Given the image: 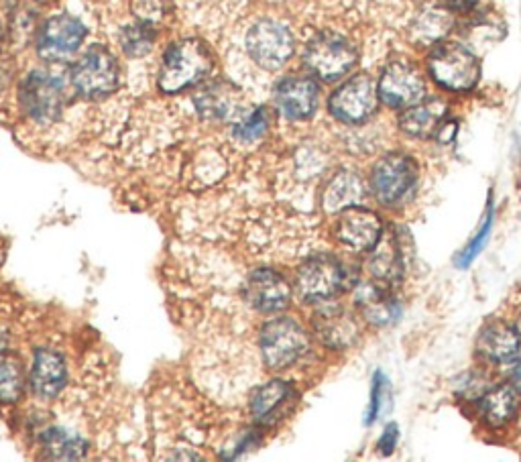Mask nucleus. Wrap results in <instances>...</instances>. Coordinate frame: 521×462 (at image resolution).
Returning <instances> with one entry per match:
<instances>
[{
  "label": "nucleus",
  "mask_w": 521,
  "mask_h": 462,
  "mask_svg": "<svg viewBox=\"0 0 521 462\" xmlns=\"http://www.w3.org/2000/svg\"><path fill=\"white\" fill-rule=\"evenodd\" d=\"M212 53L206 43L198 39H184L173 43L165 55L159 70V88L165 94H178L198 82H202L212 70Z\"/></svg>",
  "instance_id": "nucleus-1"
},
{
  "label": "nucleus",
  "mask_w": 521,
  "mask_h": 462,
  "mask_svg": "<svg viewBox=\"0 0 521 462\" xmlns=\"http://www.w3.org/2000/svg\"><path fill=\"white\" fill-rule=\"evenodd\" d=\"M359 60L357 47L338 33H320L316 35L306 51L304 64L320 80L334 82L349 74Z\"/></svg>",
  "instance_id": "nucleus-2"
},
{
  "label": "nucleus",
  "mask_w": 521,
  "mask_h": 462,
  "mask_svg": "<svg viewBox=\"0 0 521 462\" xmlns=\"http://www.w3.org/2000/svg\"><path fill=\"white\" fill-rule=\"evenodd\" d=\"M119 80V64L114 60V55L104 47L88 49L72 70L74 90L88 100L110 96L119 88Z\"/></svg>",
  "instance_id": "nucleus-3"
},
{
  "label": "nucleus",
  "mask_w": 521,
  "mask_h": 462,
  "mask_svg": "<svg viewBox=\"0 0 521 462\" xmlns=\"http://www.w3.org/2000/svg\"><path fill=\"white\" fill-rule=\"evenodd\" d=\"M428 66L432 78L452 92H467L479 80L477 57L458 43L436 45Z\"/></svg>",
  "instance_id": "nucleus-4"
},
{
  "label": "nucleus",
  "mask_w": 521,
  "mask_h": 462,
  "mask_svg": "<svg viewBox=\"0 0 521 462\" xmlns=\"http://www.w3.org/2000/svg\"><path fill=\"white\" fill-rule=\"evenodd\" d=\"M308 349L304 328L292 318H275L261 330V353L271 369L292 367Z\"/></svg>",
  "instance_id": "nucleus-5"
},
{
  "label": "nucleus",
  "mask_w": 521,
  "mask_h": 462,
  "mask_svg": "<svg viewBox=\"0 0 521 462\" xmlns=\"http://www.w3.org/2000/svg\"><path fill=\"white\" fill-rule=\"evenodd\" d=\"M247 49L263 70H279L294 53V37L279 21L261 19L247 33Z\"/></svg>",
  "instance_id": "nucleus-6"
},
{
  "label": "nucleus",
  "mask_w": 521,
  "mask_h": 462,
  "mask_svg": "<svg viewBox=\"0 0 521 462\" xmlns=\"http://www.w3.org/2000/svg\"><path fill=\"white\" fill-rule=\"evenodd\" d=\"M298 292L306 302H324L340 294L349 285L344 265L328 255L308 259L298 271Z\"/></svg>",
  "instance_id": "nucleus-7"
},
{
  "label": "nucleus",
  "mask_w": 521,
  "mask_h": 462,
  "mask_svg": "<svg viewBox=\"0 0 521 462\" xmlns=\"http://www.w3.org/2000/svg\"><path fill=\"white\" fill-rule=\"evenodd\" d=\"M21 102L33 121L53 123L60 119L66 104L64 84L45 72H33L21 88Z\"/></svg>",
  "instance_id": "nucleus-8"
},
{
  "label": "nucleus",
  "mask_w": 521,
  "mask_h": 462,
  "mask_svg": "<svg viewBox=\"0 0 521 462\" xmlns=\"http://www.w3.org/2000/svg\"><path fill=\"white\" fill-rule=\"evenodd\" d=\"M416 176L418 167L412 157L397 153L387 155L373 169V194L381 204H395L414 188Z\"/></svg>",
  "instance_id": "nucleus-9"
},
{
  "label": "nucleus",
  "mask_w": 521,
  "mask_h": 462,
  "mask_svg": "<svg viewBox=\"0 0 521 462\" xmlns=\"http://www.w3.org/2000/svg\"><path fill=\"white\" fill-rule=\"evenodd\" d=\"M377 108V90L369 76H355L344 82L330 98V112L342 123L367 121Z\"/></svg>",
  "instance_id": "nucleus-10"
},
{
  "label": "nucleus",
  "mask_w": 521,
  "mask_h": 462,
  "mask_svg": "<svg viewBox=\"0 0 521 462\" xmlns=\"http://www.w3.org/2000/svg\"><path fill=\"white\" fill-rule=\"evenodd\" d=\"M86 39V27L72 15L51 17L39 35V55L47 62H62L78 51Z\"/></svg>",
  "instance_id": "nucleus-11"
},
{
  "label": "nucleus",
  "mask_w": 521,
  "mask_h": 462,
  "mask_svg": "<svg viewBox=\"0 0 521 462\" xmlns=\"http://www.w3.org/2000/svg\"><path fill=\"white\" fill-rule=\"evenodd\" d=\"M424 92L426 84L420 70L405 62L389 64L379 82V96L391 108H410L422 102Z\"/></svg>",
  "instance_id": "nucleus-12"
},
{
  "label": "nucleus",
  "mask_w": 521,
  "mask_h": 462,
  "mask_svg": "<svg viewBox=\"0 0 521 462\" xmlns=\"http://www.w3.org/2000/svg\"><path fill=\"white\" fill-rule=\"evenodd\" d=\"M383 233V224L379 220V216L367 208H359V206H351L340 212L336 226H334V235L336 239L351 247L355 251H369L375 249L379 245Z\"/></svg>",
  "instance_id": "nucleus-13"
},
{
  "label": "nucleus",
  "mask_w": 521,
  "mask_h": 462,
  "mask_svg": "<svg viewBox=\"0 0 521 462\" xmlns=\"http://www.w3.org/2000/svg\"><path fill=\"white\" fill-rule=\"evenodd\" d=\"M320 90L312 78L289 76L275 86V104L283 117L292 121L310 119L318 108Z\"/></svg>",
  "instance_id": "nucleus-14"
},
{
  "label": "nucleus",
  "mask_w": 521,
  "mask_h": 462,
  "mask_svg": "<svg viewBox=\"0 0 521 462\" xmlns=\"http://www.w3.org/2000/svg\"><path fill=\"white\" fill-rule=\"evenodd\" d=\"M245 294L249 304L263 314L281 312L289 304V285L273 269H257L249 275Z\"/></svg>",
  "instance_id": "nucleus-15"
},
{
  "label": "nucleus",
  "mask_w": 521,
  "mask_h": 462,
  "mask_svg": "<svg viewBox=\"0 0 521 462\" xmlns=\"http://www.w3.org/2000/svg\"><path fill=\"white\" fill-rule=\"evenodd\" d=\"M68 381V369L64 357L55 351L41 349L35 355L31 369V387L43 399H53L62 393Z\"/></svg>",
  "instance_id": "nucleus-16"
},
{
  "label": "nucleus",
  "mask_w": 521,
  "mask_h": 462,
  "mask_svg": "<svg viewBox=\"0 0 521 462\" xmlns=\"http://www.w3.org/2000/svg\"><path fill=\"white\" fill-rule=\"evenodd\" d=\"M314 328L320 340L330 349H344L359 338L357 320L342 308H322L314 318Z\"/></svg>",
  "instance_id": "nucleus-17"
},
{
  "label": "nucleus",
  "mask_w": 521,
  "mask_h": 462,
  "mask_svg": "<svg viewBox=\"0 0 521 462\" xmlns=\"http://www.w3.org/2000/svg\"><path fill=\"white\" fill-rule=\"evenodd\" d=\"M194 102H196L202 117L214 119V121L235 119L239 110H241L239 92L226 82L208 84L204 90H200L196 94Z\"/></svg>",
  "instance_id": "nucleus-18"
},
{
  "label": "nucleus",
  "mask_w": 521,
  "mask_h": 462,
  "mask_svg": "<svg viewBox=\"0 0 521 462\" xmlns=\"http://www.w3.org/2000/svg\"><path fill=\"white\" fill-rule=\"evenodd\" d=\"M519 336L517 332L501 322L487 324L477 340V351L483 359L491 363H509L519 353Z\"/></svg>",
  "instance_id": "nucleus-19"
},
{
  "label": "nucleus",
  "mask_w": 521,
  "mask_h": 462,
  "mask_svg": "<svg viewBox=\"0 0 521 462\" xmlns=\"http://www.w3.org/2000/svg\"><path fill=\"white\" fill-rule=\"evenodd\" d=\"M446 121V104L440 100H426L410 106L401 114V129L412 137H432Z\"/></svg>",
  "instance_id": "nucleus-20"
},
{
  "label": "nucleus",
  "mask_w": 521,
  "mask_h": 462,
  "mask_svg": "<svg viewBox=\"0 0 521 462\" xmlns=\"http://www.w3.org/2000/svg\"><path fill=\"white\" fill-rule=\"evenodd\" d=\"M292 385L285 381H269L261 385L251 397V414L259 424H271L277 416H281L285 403L292 399Z\"/></svg>",
  "instance_id": "nucleus-21"
},
{
  "label": "nucleus",
  "mask_w": 521,
  "mask_h": 462,
  "mask_svg": "<svg viewBox=\"0 0 521 462\" xmlns=\"http://www.w3.org/2000/svg\"><path fill=\"white\" fill-rule=\"evenodd\" d=\"M357 304L363 310V316L377 326L393 324L399 318V304L379 285H363L357 290Z\"/></svg>",
  "instance_id": "nucleus-22"
},
{
  "label": "nucleus",
  "mask_w": 521,
  "mask_h": 462,
  "mask_svg": "<svg viewBox=\"0 0 521 462\" xmlns=\"http://www.w3.org/2000/svg\"><path fill=\"white\" fill-rule=\"evenodd\" d=\"M365 198V188L361 178L353 171H340L338 176L326 186L324 208L328 212H342L351 206H359Z\"/></svg>",
  "instance_id": "nucleus-23"
},
{
  "label": "nucleus",
  "mask_w": 521,
  "mask_h": 462,
  "mask_svg": "<svg viewBox=\"0 0 521 462\" xmlns=\"http://www.w3.org/2000/svg\"><path fill=\"white\" fill-rule=\"evenodd\" d=\"M41 450L53 460H78L88 452V442L66 428H49L41 434Z\"/></svg>",
  "instance_id": "nucleus-24"
},
{
  "label": "nucleus",
  "mask_w": 521,
  "mask_h": 462,
  "mask_svg": "<svg viewBox=\"0 0 521 462\" xmlns=\"http://www.w3.org/2000/svg\"><path fill=\"white\" fill-rule=\"evenodd\" d=\"M479 410L489 426L507 424L517 410V389L513 385H501L491 389L479 399Z\"/></svg>",
  "instance_id": "nucleus-25"
},
{
  "label": "nucleus",
  "mask_w": 521,
  "mask_h": 462,
  "mask_svg": "<svg viewBox=\"0 0 521 462\" xmlns=\"http://www.w3.org/2000/svg\"><path fill=\"white\" fill-rule=\"evenodd\" d=\"M25 375L17 357H5L0 361V403H15L23 395Z\"/></svg>",
  "instance_id": "nucleus-26"
},
{
  "label": "nucleus",
  "mask_w": 521,
  "mask_h": 462,
  "mask_svg": "<svg viewBox=\"0 0 521 462\" xmlns=\"http://www.w3.org/2000/svg\"><path fill=\"white\" fill-rule=\"evenodd\" d=\"M155 41V33L151 29L149 23H137V25H131L123 31L121 35V43H123V49L127 51V55L131 57H141L145 53L151 51V45Z\"/></svg>",
  "instance_id": "nucleus-27"
},
{
  "label": "nucleus",
  "mask_w": 521,
  "mask_h": 462,
  "mask_svg": "<svg viewBox=\"0 0 521 462\" xmlns=\"http://www.w3.org/2000/svg\"><path fill=\"white\" fill-rule=\"evenodd\" d=\"M369 269L373 273V277H377L379 281L391 283L399 273H401V265H399V257L397 253L391 249V245L381 247L369 261Z\"/></svg>",
  "instance_id": "nucleus-28"
},
{
  "label": "nucleus",
  "mask_w": 521,
  "mask_h": 462,
  "mask_svg": "<svg viewBox=\"0 0 521 462\" xmlns=\"http://www.w3.org/2000/svg\"><path fill=\"white\" fill-rule=\"evenodd\" d=\"M269 127V114L265 108H257L255 112H251L249 117L241 119V123L235 127V137L241 143H253L257 139H261L267 133Z\"/></svg>",
  "instance_id": "nucleus-29"
},
{
  "label": "nucleus",
  "mask_w": 521,
  "mask_h": 462,
  "mask_svg": "<svg viewBox=\"0 0 521 462\" xmlns=\"http://www.w3.org/2000/svg\"><path fill=\"white\" fill-rule=\"evenodd\" d=\"M450 27V17L442 11H428L420 21L416 23V35L424 43H434L438 41Z\"/></svg>",
  "instance_id": "nucleus-30"
},
{
  "label": "nucleus",
  "mask_w": 521,
  "mask_h": 462,
  "mask_svg": "<svg viewBox=\"0 0 521 462\" xmlns=\"http://www.w3.org/2000/svg\"><path fill=\"white\" fill-rule=\"evenodd\" d=\"M491 222H493V210H489V214H487V220L483 222V228L479 230V235L471 241V245L460 253V257L456 259V265L458 267H469L475 259H477V255L485 249V245H487V241H489V235H491Z\"/></svg>",
  "instance_id": "nucleus-31"
},
{
  "label": "nucleus",
  "mask_w": 521,
  "mask_h": 462,
  "mask_svg": "<svg viewBox=\"0 0 521 462\" xmlns=\"http://www.w3.org/2000/svg\"><path fill=\"white\" fill-rule=\"evenodd\" d=\"M385 375L381 371L375 373V379H373V393H371V408H369V416H367V422L373 424L375 418L379 416V410H381V395L385 391Z\"/></svg>",
  "instance_id": "nucleus-32"
},
{
  "label": "nucleus",
  "mask_w": 521,
  "mask_h": 462,
  "mask_svg": "<svg viewBox=\"0 0 521 462\" xmlns=\"http://www.w3.org/2000/svg\"><path fill=\"white\" fill-rule=\"evenodd\" d=\"M395 442H397V426H387V430L383 432V438L379 442V448L383 454H391L393 448H395Z\"/></svg>",
  "instance_id": "nucleus-33"
},
{
  "label": "nucleus",
  "mask_w": 521,
  "mask_h": 462,
  "mask_svg": "<svg viewBox=\"0 0 521 462\" xmlns=\"http://www.w3.org/2000/svg\"><path fill=\"white\" fill-rule=\"evenodd\" d=\"M481 3V0H446V5L454 11H460V13H467V11H473L477 9V5Z\"/></svg>",
  "instance_id": "nucleus-34"
},
{
  "label": "nucleus",
  "mask_w": 521,
  "mask_h": 462,
  "mask_svg": "<svg viewBox=\"0 0 521 462\" xmlns=\"http://www.w3.org/2000/svg\"><path fill=\"white\" fill-rule=\"evenodd\" d=\"M511 383H513V387L517 391H521V357H519V361L515 363V367L511 371Z\"/></svg>",
  "instance_id": "nucleus-35"
},
{
  "label": "nucleus",
  "mask_w": 521,
  "mask_h": 462,
  "mask_svg": "<svg viewBox=\"0 0 521 462\" xmlns=\"http://www.w3.org/2000/svg\"><path fill=\"white\" fill-rule=\"evenodd\" d=\"M7 342H9L7 330H5V328H0V355L5 353V349H7Z\"/></svg>",
  "instance_id": "nucleus-36"
},
{
  "label": "nucleus",
  "mask_w": 521,
  "mask_h": 462,
  "mask_svg": "<svg viewBox=\"0 0 521 462\" xmlns=\"http://www.w3.org/2000/svg\"><path fill=\"white\" fill-rule=\"evenodd\" d=\"M0 41H3V25H0Z\"/></svg>",
  "instance_id": "nucleus-37"
}]
</instances>
